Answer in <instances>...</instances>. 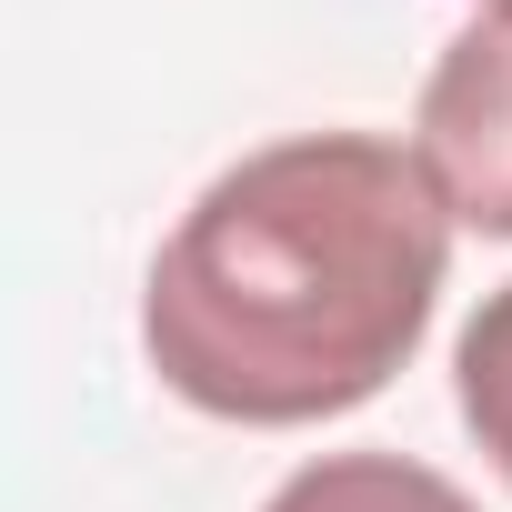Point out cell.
<instances>
[{
    "mask_svg": "<svg viewBox=\"0 0 512 512\" xmlns=\"http://www.w3.org/2000/svg\"><path fill=\"white\" fill-rule=\"evenodd\" d=\"M482 11H512V0H482Z\"/></svg>",
    "mask_w": 512,
    "mask_h": 512,
    "instance_id": "5",
    "label": "cell"
},
{
    "mask_svg": "<svg viewBox=\"0 0 512 512\" xmlns=\"http://www.w3.org/2000/svg\"><path fill=\"white\" fill-rule=\"evenodd\" d=\"M452 402H462L472 442L492 452V472L512 482V282L482 292V312L462 322V342H452Z\"/></svg>",
    "mask_w": 512,
    "mask_h": 512,
    "instance_id": "4",
    "label": "cell"
},
{
    "mask_svg": "<svg viewBox=\"0 0 512 512\" xmlns=\"http://www.w3.org/2000/svg\"><path fill=\"white\" fill-rule=\"evenodd\" d=\"M262 512H482L452 472L412 462V452H322L302 462Z\"/></svg>",
    "mask_w": 512,
    "mask_h": 512,
    "instance_id": "3",
    "label": "cell"
},
{
    "mask_svg": "<svg viewBox=\"0 0 512 512\" xmlns=\"http://www.w3.org/2000/svg\"><path fill=\"white\" fill-rule=\"evenodd\" d=\"M442 272L452 211L402 141L292 131L241 151L151 251L141 352L211 422L302 432L422 352Z\"/></svg>",
    "mask_w": 512,
    "mask_h": 512,
    "instance_id": "1",
    "label": "cell"
},
{
    "mask_svg": "<svg viewBox=\"0 0 512 512\" xmlns=\"http://www.w3.org/2000/svg\"><path fill=\"white\" fill-rule=\"evenodd\" d=\"M412 161L462 231L512 241V11H482L442 41L412 111Z\"/></svg>",
    "mask_w": 512,
    "mask_h": 512,
    "instance_id": "2",
    "label": "cell"
}]
</instances>
